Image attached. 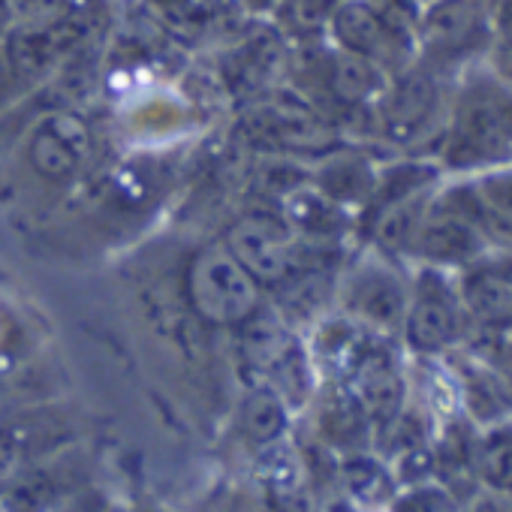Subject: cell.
Masks as SVG:
<instances>
[{"mask_svg": "<svg viewBox=\"0 0 512 512\" xmlns=\"http://www.w3.org/2000/svg\"><path fill=\"white\" fill-rule=\"evenodd\" d=\"M434 160L446 175H473L512 160V85L488 61L455 76Z\"/></svg>", "mask_w": 512, "mask_h": 512, "instance_id": "6da1fadb", "label": "cell"}, {"mask_svg": "<svg viewBox=\"0 0 512 512\" xmlns=\"http://www.w3.org/2000/svg\"><path fill=\"white\" fill-rule=\"evenodd\" d=\"M494 52L485 0H428L416 22V58L455 79Z\"/></svg>", "mask_w": 512, "mask_h": 512, "instance_id": "7a4b0ae2", "label": "cell"}, {"mask_svg": "<svg viewBox=\"0 0 512 512\" xmlns=\"http://www.w3.org/2000/svg\"><path fill=\"white\" fill-rule=\"evenodd\" d=\"M473 329L455 272L422 266L410 287V305L398 338L419 359H446L467 344Z\"/></svg>", "mask_w": 512, "mask_h": 512, "instance_id": "3957f363", "label": "cell"}, {"mask_svg": "<svg viewBox=\"0 0 512 512\" xmlns=\"http://www.w3.org/2000/svg\"><path fill=\"white\" fill-rule=\"evenodd\" d=\"M452 85L455 79L437 73L416 58L410 67L392 73L386 79V88L374 100L371 109L380 121V130L398 145H437L449 115Z\"/></svg>", "mask_w": 512, "mask_h": 512, "instance_id": "277c9868", "label": "cell"}, {"mask_svg": "<svg viewBox=\"0 0 512 512\" xmlns=\"http://www.w3.org/2000/svg\"><path fill=\"white\" fill-rule=\"evenodd\" d=\"M491 253H497V250L488 241V235L482 232V226L440 184L431 199V208L419 226L413 256H419L422 266H434V269L458 275V272L482 263Z\"/></svg>", "mask_w": 512, "mask_h": 512, "instance_id": "5b68a950", "label": "cell"}, {"mask_svg": "<svg viewBox=\"0 0 512 512\" xmlns=\"http://www.w3.org/2000/svg\"><path fill=\"white\" fill-rule=\"evenodd\" d=\"M410 287L413 281H407L389 263L386 253L371 256V260L356 266L353 275L347 278V287H344L347 317L383 338H392L401 332V323L410 305Z\"/></svg>", "mask_w": 512, "mask_h": 512, "instance_id": "8992f818", "label": "cell"}, {"mask_svg": "<svg viewBox=\"0 0 512 512\" xmlns=\"http://www.w3.org/2000/svg\"><path fill=\"white\" fill-rule=\"evenodd\" d=\"M193 302L217 323L247 320L256 308V293L244 269L223 253H208L193 269Z\"/></svg>", "mask_w": 512, "mask_h": 512, "instance_id": "52a82bcc", "label": "cell"}, {"mask_svg": "<svg viewBox=\"0 0 512 512\" xmlns=\"http://www.w3.org/2000/svg\"><path fill=\"white\" fill-rule=\"evenodd\" d=\"M338 479L344 497L353 500L359 512H386L401 488L392 464L368 449L344 452V458L338 461Z\"/></svg>", "mask_w": 512, "mask_h": 512, "instance_id": "ba28073f", "label": "cell"}, {"mask_svg": "<svg viewBox=\"0 0 512 512\" xmlns=\"http://www.w3.org/2000/svg\"><path fill=\"white\" fill-rule=\"evenodd\" d=\"M232 253L238 256V266L250 269L256 278L263 281H281L290 275L293 266V247L263 223L247 220L229 235Z\"/></svg>", "mask_w": 512, "mask_h": 512, "instance_id": "9c48e42d", "label": "cell"}, {"mask_svg": "<svg viewBox=\"0 0 512 512\" xmlns=\"http://www.w3.org/2000/svg\"><path fill=\"white\" fill-rule=\"evenodd\" d=\"M320 431L326 443L341 446L344 452L368 449V440L374 437L371 419L344 380H335L332 389H326V395L320 398Z\"/></svg>", "mask_w": 512, "mask_h": 512, "instance_id": "30bf717a", "label": "cell"}, {"mask_svg": "<svg viewBox=\"0 0 512 512\" xmlns=\"http://www.w3.org/2000/svg\"><path fill=\"white\" fill-rule=\"evenodd\" d=\"M287 425H290V407L272 386L253 389L244 398V404H241V428L253 443H260V446L281 443L284 434H287Z\"/></svg>", "mask_w": 512, "mask_h": 512, "instance_id": "8fae6325", "label": "cell"}, {"mask_svg": "<svg viewBox=\"0 0 512 512\" xmlns=\"http://www.w3.org/2000/svg\"><path fill=\"white\" fill-rule=\"evenodd\" d=\"M290 217L296 226H302L317 238H335L347 226L344 205H338L332 196L317 190H299L290 202Z\"/></svg>", "mask_w": 512, "mask_h": 512, "instance_id": "7c38bea8", "label": "cell"}, {"mask_svg": "<svg viewBox=\"0 0 512 512\" xmlns=\"http://www.w3.org/2000/svg\"><path fill=\"white\" fill-rule=\"evenodd\" d=\"M374 184H377V169H374L371 163L356 160V157H344V160H335V163L326 169L323 193L332 196L338 205L371 202Z\"/></svg>", "mask_w": 512, "mask_h": 512, "instance_id": "4fadbf2b", "label": "cell"}, {"mask_svg": "<svg viewBox=\"0 0 512 512\" xmlns=\"http://www.w3.org/2000/svg\"><path fill=\"white\" fill-rule=\"evenodd\" d=\"M386 512H464V500L440 479H425L398 488Z\"/></svg>", "mask_w": 512, "mask_h": 512, "instance_id": "5bb4252c", "label": "cell"}, {"mask_svg": "<svg viewBox=\"0 0 512 512\" xmlns=\"http://www.w3.org/2000/svg\"><path fill=\"white\" fill-rule=\"evenodd\" d=\"M344 4L347 0H290L296 22L305 28H326L329 19L335 16V10Z\"/></svg>", "mask_w": 512, "mask_h": 512, "instance_id": "9a60e30c", "label": "cell"}, {"mask_svg": "<svg viewBox=\"0 0 512 512\" xmlns=\"http://www.w3.org/2000/svg\"><path fill=\"white\" fill-rule=\"evenodd\" d=\"M488 64L512 85V49H494V52L488 55Z\"/></svg>", "mask_w": 512, "mask_h": 512, "instance_id": "2e32d148", "label": "cell"}, {"mask_svg": "<svg viewBox=\"0 0 512 512\" xmlns=\"http://www.w3.org/2000/svg\"><path fill=\"white\" fill-rule=\"evenodd\" d=\"M61 512H103L100 506H91L88 500H79V503H73V506H67V509H61Z\"/></svg>", "mask_w": 512, "mask_h": 512, "instance_id": "e0dca14e", "label": "cell"}, {"mask_svg": "<svg viewBox=\"0 0 512 512\" xmlns=\"http://www.w3.org/2000/svg\"><path fill=\"white\" fill-rule=\"evenodd\" d=\"M106 512H124V509H106Z\"/></svg>", "mask_w": 512, "mask_h": 512, "instance_id": "ac0fdd59", "label": "cell"}]
</instances>
